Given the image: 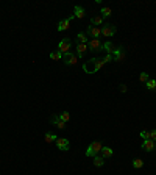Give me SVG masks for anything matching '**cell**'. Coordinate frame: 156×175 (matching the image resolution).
Returning a JSON list of instances; mask_svg holds the SVG:
<instances>
[{
  "instance_id": "obj_1",
  "label": "cell",
  "mask_w": 156,
  "mask_h": 175,
  "mask_svg": "<svg viewBox=\"0 0 156 175\" xmlns=\"http://www.w3.org/2000/svg\"><path fill=\"white\" fill-rule=\"evenodd\" d=\"M108 61H112V55H106L105 58H101V59L91 58L87 63L83 64V70H85L86 74H95V72H98Z\"/></svg>"
},
{
  "instance_id": "obj_2",
  "label": "cell",
  "mask_w": 156,
  "mask_h": 175,
  "mask_svg": "<svg viewBox=\"0 0 156 175\" xmlns=\"http://www.w3.org/2000/svg\"><path fill=\"white\" fill-rule=\"evenodd\" d=\"M101 149H103V146H101V142H98V141H94V142H91L87 146V149H86V156H89V158H94V156H97V155H100V152H101Z\"/></svg>"
},
{
  "instance_id": "obj_3",
  "label": "cell",
  "mask_w": 156,
  "mask_h": 175,
  "mask_svg": "<svg viewBox=\"0 0 156 175\" xmlns=\"http://www.w3.org/2000/svg\"><path fill=\"white\" fill-rule=\"evenodd\" d=\"M103 44L105 42H101L100 39H89V42H87V49L89 50H94V52H101L103 50Z\"/></svg>"
},
{
  "instance_id": "obj_4",
  "label": "cell",
  "mask_w": 156,
  "mask_h": 175,
  "mask_svg": "<svg viewBox=\"0 0 156 175\" xmlns=\"http://www.w3.org/2000/svg\"><path fill=\"white\" fill-rule=\"evenodd\" d=\"M63 61L67 66H74V64L78 63V56L74 52H67V53H63Z\"/></svg>"
},
{
  "instance_id": "obj_5",
  "label": "cell",
  "mask_w": 156,
  "mask_h": 175,
  "mask_svg": "<svg viewBox=\"0 0 156 175\" xmlns=\"http://www.w3.org/2000/svg\"><path fill=\"white\" fill-rule=\"evenodd\" d=\"M100 30H101V34H103L105 38H111V36H114V34H116V31H117L116 25H111V23H108V25H103Z\"/></svg>"
},
{
  "instance_id": "obj_6",
  "label": "cell",
  "mask_w": 156,
  "mask_h": 175,
  "mask_svg": "<svg viewBox=\"0 0 156 175\" xmlns=\"http://www.w3.org/2000/svg\"><path fill=\"white\" fill-rule=\"evenodd\" d=\"M125 50H123V47H117L116 49V52L112 53V61L114 63H122V61H125Z\"/></svg>"
},
{
  "instance_id": "obj_7",
  "label": "cell",
  "mask_w": 156,
  "mask_h": 175,
  "mask_svg": "<svg viewBox=\"0 0 156 175\" xmlns=\"http://www.w3.org/2000/svg\"><path fill=\"white\" fill-rule=\"evenodd\" d=\"M55 144H56L58 150H61V152H67L69 147H70V144H69V141L66 139V138H58V139L55 141Z\"/></svg>"
},
{
  "instance_id": "obj_8",
  "label": "cell",
  "mask_w": 156,
  "mask_h": 175,
  "mask_svg": "<svg viewBox=\"0 0 156 175\" xmlns=\"http://www.w3.org/2000/svg\"><path fill=\"white\" fill-rule=\"evenodd\" d=\"M70 47H72V42L69 39H63L58 44V50L61 53H67V52H70Z\"/></svg>"
},
{
  "instance_id": "obj_9",
  "label": "cell",
  "mask_w": 156,
  "mask_h": 175,
  "mask_svg": "<svg viewBox=\"0 0 156 175\" xmlns=\"http://www.w3.org/2000/svg\"><path fill=\"white\" fill-rule=\"evenodd\" d=\"M87 34L92 36L94 39H98L100 36H101V30H100L98 27H91V25H89V27H87Z\"/></svg>"
},
{
  "instance_id": "obj_10",
  "label": "cell",
  "mask_w": 156,
  "mask_h": 175,
  "mask_svg": "<svg viewBox=\"0 0 156 175\" xmlns=\"http://www.w3.org/2000/svg\"><path fill=\"white\" fill-rule=\"evenodd\" d=\"M50 124H53L55 127H58L59 130H64V128H66V122H63V120L59 119V116H52V117H50Z\"/></svg>"
},
{
  "instance_id": "obj_11",
  "label": "cell",
  "mask_w": 156,
  "mask_h": 175,
  "mask_svg": "<svg viewBox=\"0 0 156 175\" xmlns=\"http://www.w3.org/2000/svg\"><path fill=\"white\" fill-rule=\"evenodd\" d=\"M72 19H74V16L67 17V19H63L61 22L58 23V31H64V30H67V28L70 27L69 23H70V21H72Z\"/></svg>"
},
{
  "instance_id": "obj_12",
  "label": "cell",
  "mask_w": 156,
  "mask_h": 175,
  "mask_svg": "<svg viewBox=\"0 0 156 175\" xmlns=\"http://www.w3.org/2000/svg\"><path fill=\"white\" fill-rule=\"evenodd\" d=\"M103 50L106 52V55H112V53L116 52V45H114L111 41H108L103 44Z\"/></svg>"
},
{
  "instance_id": "obj_13",
  "label": "cell",
  "mask_w": 156,
  "mask_h": 175,
  "mask_svg": "<svg viewBox=\"0 0 156 175\" xmlns=\"http://www.w3.org/2000/svg\"><path fill=\"white\" fill-rule=\"evenodd\" d=\"M86 52H87V44H77V56L78 58H83Z\"/></svg>"
},
{
  "instance_id": "obj_14",
  "label": "cell",
  "mask_w": 156,
  "mask_h": 175,
  "mask_svg": "<svg viewBox=\"0 0 156 175\" xmlns=\"http://www.w3.org/2000/svg\"><path fill=\"white\" fill-rule=\"evenodd\" d=\"M142 150H145V152H152V150H155V141L152 139H147L142 142Z\"/></svg>"
},
{
  "instance_id": "obj_15",
  "label": "cell",
  "mask_w": 156,
  "mask_h": 175,
  "mask_svg": "<svg viewBox=\"0 0 156 175\" xmlns=\"http://www.w3.org/2000/svg\"><path fill=\"white\" fill-rule=\"evenodd\" d=\"M85 8H83V7H78V5H77V7L74 8V17H78V19H83V17H85Z\"/></svg>"
},
{
  "instance_id": "obj_16",
  "label": "cell",
  "mask_w": 156,
  "mask_h": 175,
  "mask_svg": "<svg viewBox=\"0 0 156 175\" xmlns=\"http://www.w3.org/2000/svg\"><path fill=\"white\" fill-rule=\"evenodd\" d=\"M100 156L101 158H111L112 156V149L111 147H103L101 152H100Z\"/></svg>"
},
{
  "instance_id": "obj_17",
  "label": "cell",
  "mask_w": 156,
  "mask_h": 175,
  "mask_svg": "<svg viewBox=\"0 0 156 175\" xmlns=\"http://www.w3.org/2000/svg\"><path fill=\"white\" fill-rule=\"evenodd\" d=\"M89 39H87V36L85 33H78L77 34V44H87Z\"/></svg>"
},
{
  "instance_id": "obj_18",
  "label": "cell",
  "mask_w": 156,
  "mask_h": 175,
  "mask_svg": "<svg viewBox=\"0 0 156 175\" xmlns=\"http://www.w3.org/2000/svg\"><path fill=\"white\" fill-rule=\"evenodd\" d=\"M91 23L95 25V27H97V25H103V17H101V16H94L91 19Z\"/></svg>"
},
{
  "instance_id": "obj_19",
  "label": "cell",
  "mask_w": 156,
  "mask_h": 175,
  "mask_svg": "<svg viewBox=\"0 0 156 175\" xmlns=\"http://www.w3.org/2000/svg\"><path fill=\"white\" fill-rule=\"evenodd\" d=\"M103 160H105V158H101L100 155L94 156V166H95V167H101V166L105 164V163H103Z\"/></svg>"
},
{
  "instance_id": "obj_20",
  "label": "cell",
  "mask_w": 156,
  "mask_h": 175,
  "mask_svg": "<svg viewBox=\"0 0 156 175\" xmlns=\"http://www.w3.org/2000/svg\"><path fill=\"white\" fill-rule=\"evenodd\" d=\"M50 58L55 59V61H59V59H63V53L59 52V50H55V52L50 53Z\"/></svg>"
},
{
  "instance_id": "obj_21",
  "label": "cell",
  "mask_w": 156,
  "mask_h": 175,
  "mask_svg": "<svg viewBox=\"0 0 156 175\" xmlns=\"http://www.w3.org/2000/svg\"><path fill=\"white\" fill-rule=\"evenodd\" d=\"M145 84H147V89H148V91H156V80H152V78H150V80H148Z\"/></svg>"
},
{
  "instance_id": "obj_22",
  "label": "cell",
  "mask_w": 156,
  "mask_h": 175,
  "mask_svg": "<svg viewBox=\"0 0 156 175\" xmlns=\"http://www.w3.org/2000/svg\"><path fill=\"white\" fill-rule=\"evenodd\" d=\"M59 119H61L63 122H66V124H67L69 120H70V113H67V111H63L61 114H59Z\"/></svg>"
},
{
  "instance_id": "obj_23",
  "label": "cell",
  "mask_w": 156,
  "mask_h": 175,
  "mask_svg": "<svg viewBox=\"0 0 156 175\" xmlns=\"http://www.w3.org/2000/svg\"><path fill=\"white\" fill-rule=\"evenodd\" d=\"M58 139V138L53 135V133H45V142H49V144H52V142H55Z\"/></svg>"
},
{
  "instance_id": "obj_24",
  "label": "cell",
  "mask_w": 156,
  "mask_h": 175,
  "mask_svg": "<svg viewBox=\"0 0 156 175\" xmlns=\"http://www.w3.org/2000/svg\"><path fill=\"white\" fill-rule=\"evenodd\" d=\"M133 167H134V169H142V167H144V161H142L141 158L133 160Z\"/></svg>"
},
{
  "instance_id": "obj_25",
  "label": "cell",
  "mask_w": 156,
  "mask_h": 175,
  "mask_svg": "<svg viewBox=\"0 0 156 175\" xmlns=\"http://www.w3.org/2000/svg\"><path fill=\"white\" fill-rule=\"evenodd\" d=\"M101 17H109L111 16V8H108V7H105V8H101Z\"/></svg>"
},
{
  "instance_id": "obj_26",
  "label": "cell",
  "mask_w": 156,
  "mask_h": 175,
  "mask_svg": "<svg viewBox=\"0 0 156 175\" xmlns=\"http://www.w3.org/2000/svg\"><path fill=\"white\" fill-rule=\"evenodd\" d=\"M148 80H150V77H148L147 72H142V74L139 75V81H141V83H147Z\"/></svg>"
},
{
  "instance_id": "obj_27",
  "label": "cell",
  "mask_w": 156,
  "mask_h": 175,
  "mask_svg": "<svg viewBox=\"0 0 156 175\" xmlns=\"http://www.w3.org/2000/svg\"><path fill=\"white\" fill-rule=\"evenodd\" d=\"M141 138H142L144 141L150 139V131H141Z\"/></svg>"
},
{
  "instance_id": "obj_28",
  "label": "cell",
  "mask_w": 156,
  "mask_h": 175,
  "mask_svg": "<svg viewBox=\"0 0 156 175\" xmlns=\"http://www.w3.org/2000/svg\"><path fill=\"white\" fill-rule=\"evenodd\" d=\"M150 139H152V141H156V130L150 131Z\"/></svg>"
},
{
  "instance_id": "obj_29",
  "label": "cell",
  "mask_w": 156,
  "mask_h": 175,
  "mask_svg": "<svg viewBox=\"0 0 156 175\" xmlns=\"http://www.w3.org/2000/svg\"><path fill=\"white\" fill-rule=\"evenodd\" d=\"M120 91L122 92H127V86H125V84H120Z\"/></svg>"
},
{
  "instance_id": "obj_30",
  "label": "cell",
  "mask_w": 156,
  "mask_h": 175,
  "mask_svg": "<svg viewBox=\"0 0 156 175\" xmlns=\"http://www.w3.org/2000/svg\"><path fill=\"white\" fill-rule=\"evenodd\" d=\"M155 150H156V141H155Z\"/></svg>"
}]
</instances>
